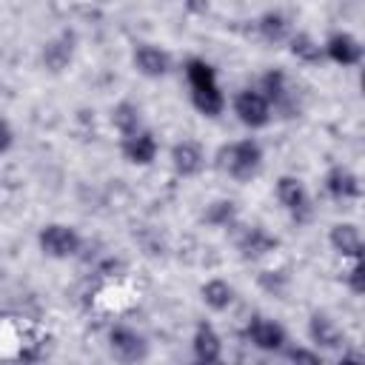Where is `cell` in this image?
Returning a JSON list of instances; mask_svg holds the SVG:
<instances>
[{
	"instance_id": "15",
	"label": "cell",
	"mask_w": 365,
	"mask_h": 365,
	"mask_svg": "<svg viewBox=\"0 0 365 365\" xmlns=\"http://www.w3.org/2000/svg\"><path fill=\"white\" fill-rule=\"evenodd\" d=\"M277 245H279V240L274 234H268L262 225H248L237 237V251L242 259H262L271 251H277Z\"/></svg>"
},
{
	"instance_id": "25",
	"label": "cell",
	"mask_w": 365,
	"mask_h": 365,
	"mask_svg": "<svg viewBox=\"0 0 365 365\" xmlns=\"http://www.w3.org/2000/svg\"><path fill=\"white\" fill-rule=\"evenodd\" d=\"M351 262H354V265H351L345 282H348V288L359 297V294H365V265H362V259H351Z\"/></svg>"
},
{
	"instance_id": "4",
	"label": "cell",
	"mask_w": 365,
	"mask_h": 365,
	"mask_svg": "<svg viewBox=\"0 0 365 365\" xmlns=\"http://www.w3.org/2000/svg\"><path fill=\"white\" fill-rule=\"evenodd\" d=\"M37 245L48 259H71L80 254L83 237L77 234V228H71L66 222H48L40 228Z\"/></svg>"
},
{
	"instance_id": "14",
	"label": "cell",
	"mask_w": 365,
	"mask_h": 365,
	"mask_svg": "<svg viewBox=\"0 0 365 365\" xmlns=\"http://www.w3.org/2000/svg\"><path fill=\"white\" fill-rule=\"evenodd\" d=\"M168 160L177 177H197L205 165V148L197 140H180L171 145Z\"/></svg>"
},
{
	"instance_id": "22",
	"label": "cell",
	"mask_w": 365,
	"mask_h": 365,
	"mask_svg": "<svg viewBox=\"0 0 365 365\" xmlns=\"http://www.w3.org/2000/svg\"><path fill=\"white\" fill-rule=\"evenodd\" d=\"M257 31L265 43H285L291 37V20L282 14V11H265L259 20H257Z\"/></svg>"
},
{
	"instance_id": "9",
	"label": "cell",
	"mask_w": 365,
	"mask_h": 365,
	"mask_svg": "<svg viewBox=\"0 0 365 365\" xmlns=\"http://www.w3.org/2000/svg\"><path fill=\"white\" fill-rule=\"evenodd\" d=\"M131 66L140 77H148V80H160L171 71V54L154 43H140L131 54Z\"/></svg>"
},
{
	"instance_id": "19",
	"label": "cell",
	"mask_w": 365,
	"mask_h": 365,
	"mask_svg": "<svg viewBox=\"0 0 365 365\" xmlns=\"http://www.w3.org/2000/svg\"><path fill=\"white\" fill-rule=\"evenodd\" d=\"M111 125L117 128L120 137L145 128V123H143V108H140L137 103H131V100H120V103L111 108Z\"/></svg>"
},
{
	"instance_id": "1",
	"label": "cell",
	"mask_w": 365,
	"mask_h": 365,
	"mask_svg": "<svg viewBox=\"0 0 365 365\" xmlns=\"http://www.w3.org/2000/svg\"><path fill=\"white\" fill-rule=\"evenodd\" d=\"M185 80L191 88V103L202 117H220L225 111V94H222L217 71L208 60L188 57L185 60Z\"/></svg>"
},
{
	"instance_id": "23",
	"label": "cell",
	"mask_w": 365,
	"mask_h": 365,
	"mask_svg": "<svg viewBox=\"0 0 365 365\" xmlns=\"http://www.w3.org/2000/svg\"><path fill=\"white\" fill-rule=\"evenodd\" d=\"M202 217H205V222L214 225V228H228V225H234V220H237V208H234L231 200H217V202L208 205V211H205Z\"/></svg>"
},
{
	"instance_id": "3",
	"label": "cell",
	"mask_w": 365,
	"mask_h": 365,
	"mask_svg": "<svg viewBox=\"0 0 365 365\" xmlns=\"http://www.w3.org/2000/svg\"><path fill=\"white\" fill-rule=\"evenodd\" d=\"M274 191H277V200H279V205L285 208V214L294 220V222H308L311 217H314V200H311V191H308V185L299 180V177H294V174H282L279 180H277V185H274Z\"/></svg>"
},
{
	"instance_id": "21",
	"label": "cell",
	"mask_w": 365,
	"mask_h": 365,
	"mask_svg": "<svg viewBox=\"0 0 365 365\" xmlns=\"http://www.w3.org/2000/svg\"><path fill=\"white\" fill-rule=\"evenodd\" d=\"M71 57H74V46H71V37L68 34H60V37H54V40H48L43 46V66L48 71H54V74L63 71V68H68Z\"/></svg>"
},
{
	"instance_id": "24",
	"label": "cell",
	"mask_w": 365,
	"mask_h": 365,
	"mask_svg": "<svg viewBox=\"0 0 365 365\" xmlns=\"http://www.w3.org/2000/svg\"><path fill=\"white\" fill-rule=\"evenodd\" d=\"M288 362H305V365H322V354L319 351H311V348H302V345H285L279 351Z\"/></svg>"
},
{
	"instance_id": "27",
	"label": "cell",
	"mask_w": 365,
	"mask_h": 365,
	"mask_svg": "<svg viewBox=\"0 0 365 365\" xmlns=\"http://www.w3.org/2000/svg\"><path fill=\"white\" fill-rule=\"evenodd\" d=\"M208 6H211V0H185V9H188L191 14H205Z\"/></svg>"
},
{
	"instance_id": "16",
	"label": "cell",
	"mask_w": 365,
	"mask_h": 365,
	"mask_svg": "<svg viewBox=\"0 0 365 365\" xmlns=\"http://www.w3.org/2000/svg\"><path fill=\"white\" fill-rule=\"evenodd\" d=\"M328 242L339 257L348 259H362L365 242H362V231L356 222H334L328 231Z\"/></svg>"
},
{
	"instance_id": "7",
	"label": "cell",
	"mask_w": 365,
	"mask_h": 365,
	"mask_svg": "<svg viewBox=\"0 0 365 365\" xmlns=\"http://www.w3.org/2000/svg\"><path fill=\"white\" fill-rule=\"evenodd\" d=\"M245 339H248L257 351H262V354H279V351L288 345L285 328H282L277 319L262 317V314H257V317L248 319V325H245Z\"/></svg>"
},
{
	"instance_id": "6",
	"label": "cell",
	"mask_w": 365,
	"mask_h": 365,
	"mask_svg": "<svg viewBox=\"0 0 365 365\" xmlns=\"http://www.w3.org/2000/svg\"><path fill=\"white\" fill-rule=\"evenodd\" d=\"M231 108H234V117L248 128V131H259L265 128L274 114H271V106L265 100V94L259 88H242L234 94L231 100Z\"/></svg>"
},
{
	"instance_id": "2",
	"label": "cell",
	"mask_w": 365,
	"mask_h": 365,
	"mask_svg": "<svg viewBox=\"0 0 365 365\" xmlns=\"http://www.w3.org/2000/svg\"><path fill=\"white\" fill-rule=\"evenodd\" d=\"M262 145L254 140V137H242V140H234V143H222L214 154V165L228 174L231 180L237 182H251L259 168H262Z\"/></svg>"
},
{
	"instance_id": "10",
	"label": "cell",
	"mask_w": 365,
	"mask_h": 365,
	"mask_svg": "<svg viewBox=\"0 0 365 365\" xmlns=\"http://www.w3.org/2000/svg\"><path fill=\"white\" fill-rule=\"evenodd\" d=\"M120 154L131 165H151L160 154V143L148 128H140L134 134L120 137Z\"/></svg>"
},
{
	"instance_id": "12",
	"label": "cell",
	"mask_w": 365,
	"mask_h": 365,
	"mask_svg": "<svg viewBox=\"0 0 365 365\" xmlns=\"http://www.w3.org/2000/svg\"><path fill=\"white\" fill-rule=\"evenodd\" d=\"M322 188L336 202H351V200H359L362 194V182L348 165H331L322 177Z\"/></svg>"
},
{
	"instance_id": "20",
	"label": "cell",
	"mask_w": 365,
	"mask_h": 365,
	"mask_svg": "<svg viewBox=\"0 0 365 365\" xmlns=\"http://www.w3.org/2000/svg\"><path fill=\"white\" fill-rule=\"evenodd\" d=\"M200 297H202V302H205V308H211V311H228L231 308V302H234V297H237V291H234V285L228 282V279H220V277H214V279H208L202 288H200Z\"/></svg>"
},
{
	"instance_id": "17",
	"label": "cell",
	"mask_w": 365,
	"mask_h": 365,
	"mask_svg": "<svg viewBox=\"0 0 365 365\" xmlns=\"http://www.w3.org/2000/svg\"><path fill=\"white\" fill-rule=\"evenodd\" d=\"M191 351H194V359L205 365L222 359V336L217 334L211 322H197L194 336H191Z\"/></svg>"
},
{
	"instance_id": "11",
	"label": "cell",
	"mask_w": 365,
	"mask_h": 365,
	"mask_svg": "<svg viewBox=\"0 0 365 365\" xmlns=\"http://www.w3.org/2000/svg\"><path fill=\"white\" fill-rule=\"evenodd\" d=\"M322 51H325V60H331V63H336L342 68H351V66L362 63V43L351 31H334L322 43Z\"/></svg>"
},
{
	"instance_id": "18",
	"label": "cell",
	"mask_w": 365,
	"mask_h": 365,
	"mask_svg": "<svg viewBox=\"0 0 365 365\" xmlns=\"http://www.w3.org/2000/svg\"><path fill=\"white\" fill-rule=\"evenodd\" d=\"M285 43H288V51H291L299 63H305V66H317V63L325 60L322 43H317L308 31H291V37H288Z\"/></svg>"
},
{
	"instance_id": "13",
	"label": "cell",
	"mask_w": 365,
	"mask_h": 365,
	"mask_svg": "<svg viewBox=\"0 0 365 365\" xmlns=\"http://www.w3.org/2000/svg\"><path fill=\"white\" fill-rule=\"evenodd\" d=\"M308 339L317 351H339L345 348V334L342 328L322 311H314L308 319Z\"/></svg>"
},
{
	"instance_id": "26",
	"label": "cell",
	"mask_w": 365,
	"mask_h": 365,
	"mask_svg": "<svg viewBox=\"0 0 365 365\" xmlns=\"http://www.w3.org/2000/svg\"><path fill=\"white\" fill-rule=\"evenodd\" d=\"M11 145H14V128L6 117H0V154L11 151Z\"/></svg>"
},
{
	"instance_id": "8",
	"label": "cell",
	"mask_w": 365,
	"mask_h": 365,
	"mask_svg": "<svg viewBox=\"0 0 365 365\" xmlns=\"http://www.w3.org/2000/svg\"><path fill=\"white\" fill-rule=\"evenodd\" d=\"M108 351L117 362H143L148 356V339L128 325L108 328Z\"/></svg>"
},
{
	"instance_id": "5",
	"label": "cell",
	"mask_w": 365,
	"mask_h": 365,
	"mask_svg": "<svg viewBox=\"0 0 365 365\" xmlns=\"http://www.w3.org/2000/svg\"><path fill=\"white\" fill-rule=\"evenodd\" d=\"M259 91L265 94L268 106H271V114H297L299 106H297V88L291 83V77L282 71V68H271L262 74L259 80Z\"/></svg>"
}]
</instances>
